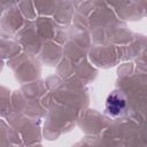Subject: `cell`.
<instances>
[{"mask_svg": "<svg viewBox=\"0 0 147 147\" xmlns=\"http://www.w3.org/2000/svg\"><path fill=\"white\" fill-rule=\"evenodd\" d=\"M125 100L119 96L117 93H111L108 95L107 98V101H106V108H107V111L113 115V116H116L118 115L124 108H125Z\"/></svg>", "mask_w": 147, "mask_h": 147, "instance_id": "obj_1", "label": "cell"}]
</instances>
